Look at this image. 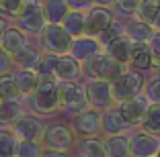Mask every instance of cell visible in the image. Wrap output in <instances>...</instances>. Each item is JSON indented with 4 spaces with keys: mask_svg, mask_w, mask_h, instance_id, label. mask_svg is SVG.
Masks as SVG:
<instances>
[{
    "mask_svg": "<svg viewBox=\"0 0 160 157\" xmlns=\"http://www.w3.org/2000/svg\"><path fill=\"white\" fill-rule=\"evenodd\" d=\"M76 149H78L80 157H109L107 147H105V139H78L76 141Z\"/></svg>",
    "mask_w": 160,
    "mask_h": 157,
    "instance_id": "7402d4cb",
    "label": "cell"
},
{
    "mask_svg": "<svg viewBox=\"0 0 160 157\" xmlns=\"http://www.w3.org/2000/svg\"><path fill=\"white\" fill-rule=\"evenodd\" d=\"M43 53L37 51L33 45H25L23 49H19L17 53H12V61L17 69H37L39 61H41Z\"/></svg>",
    "mask_w": 160,
    "mask_h": 157,
    "instance_id": "e0dca14e",
    "label": "cell"
},
{
    "mask_svg": "<svg viewBox=\"0 0 160 157\" xmlns=\"http://www.w3.org/2000/svg\"><path fill=\"white\" fill-rule=\"evenodd\" d=\"M99 53H105V47L101 45V41L97 37L84 35V37H76L74 41H72V47H70V53H68V55L78 59L80 63H84V61L97 57Z\"/></svg>",
    "mask_w": 160,
    "mask_h": 157,
    "instance_id": "7c38bea8",
    "label": "cell"
},
{
    "mask_svg": "<svg viewBox=\"0 0 160 157\" xmlns=\"http://www.w3.org/2000/svg\"><path fill=\"white\" fill-rule=\"evenodd\" d=\"M156 157H160V151H158V155H156Z\"/></svg>",
    "mask_w": 160,
    "mask_h": 157,
    "instance_id": "bcb514c9",
    "label": "cell"
},
{
    "mask_svg": "<svg viewBox=\"0 0 160 157\" xmlns=\"http://www.w3.org/2000/svg\"><path fill=\"white\" fill-rule=\"evenodd\" d=\"M0 100H23V94L12 74L0 76Z\"/></svg>",
    "mask_w": 160,
    "mask_h": 157,
    "instance_id": "83f0119b",
    "label": "cell"
},
{
    "mask_svg": "<svg viewBox=\"0 0 160 157\" xmlns=\"http://www.w3.org/2000/svg\"><path fill=\"white\" fill-rule=\"evenodd\" d=\"M27 108L35 114H53L62 108L60 102V88L58 90H37L35 94L25 98Z\"/></svg>",
    "mask_w": 160,
    "mask_h": 157,
    "instance_id": "ba28073f",
    "label": "cell"
},
{
    "mask_svg": "<svg viewBox=\"0 0 160 157\" xmlns=\"http://www.w3.org/2000/svg\"><path fill=\"white\" fill-rule=\"evenodd\" d=\"M115 4V0H94V6H105V8H111Z\"/></svg>",
    "mask_w": 160,
    "mask_h": 157,
    "instance_id": "7bdbcfd3",
    "label": "cell"
},
{
    "mask_svg": "<svg viewBox=\"0 0 160 157\" xmlns=\"http://www.w3.org/2000/svg\"><path fill=\"white\" fill-rule=\"evenodd\" d=\"M152 57H154V53L148 43H133L129 63L136 69H152Z\"/></svg>",
    "mask_w": 160,
    "mask_h": 157,
    "instance_id": "4316f807",
    "label": "cell"
},
{
    "mask_svg": "<svg viewBox=\"0 0 160 157\" xmlns=\"http://www.w3.org/2000/svg\"><path fill=\"white\" fill-rule=\"evenodd\" d=\"M105 147L109 157H132V141L125 135L105 137Z\"/></svg>",
    "mask_w": 160,
    "mask_h": 157,
    "instance_id": "cb8c5ba5",
    "label": "cell"
},
{
    "mask_svg": "<svg viewBox=\"0 0 160 157\" xmlns=\"http://www.w3.org/2000/svg\"><path fill=\"white\" fill-rule=\"evenodd\" d=\"M43 145L47 149H58V151H70V147L76 145V133L74 129L66 125H47L45 135H43Z\"/></svg>",
    "mask_w": 160,
    "mask_h": 157,
    "instance_id": "9c48e42d",
    "label": "cell"
},
{
    "mask_svg": "<svg viewBox=\"0 0 160 157\" xmlns=\"http://www.w3.org/2000/svg\"><path fill=\"white\" fill-rule=\"evenodd\" d=\"M111 88H113L115 104L119 106V104L132 100V98L142 96V92H144V76L140 72H125L111 84Z\"/></svg>",
    "mask_w": 160,
    "mask_h": 157,
    "instance_id": "277c9868",
    "label": "cell"
},
{
    "mask_svg": "<svg viewBox=\"0 0 160 157\" xmlns=\"http://www.w3.org/2000/svg\"><path fill=\"white\" fill-rule=\"evenodd\" d=\"M142 131L160 137V104H152L150 106L146 118H144V122H142Z\"/></svg>",
    "mask_w": 160,
    "mask_h": 157,
    "instance_id": "4dcf8cb0",
    "label": "cell"
},
{
    "mask_svg": "<svg viewBox=\"0 0 160 157\" xmlns=\"http://www.w3.org/2000/svg\"><path fill=\"white\" fill-rule=\"evenodd\" d=\"M115 23V14L111 8L105 6H92L86 10V35L88 37H99Z\"/></svg>",
    "mask_w": 160,
    "mask_h": 157,
    "instance_id": "30bf717a",
    "label": "cell"
},
{
    "mask_svg": "<svg viewBox=\"0 0 160 157\" xmlns=\"http://www.w3.org/2000/svg\"><path fill=\"white\" fill-rule=\"evenodd\" d=\"M21 4H23V0H0V12L17 16L21 10Z\"/></svg>",
    "mask_w": 160,
    "mask_h": 157,
    "instance_id": "74e56055",
    "label": "cell"
},
{
    "mask_svg": "<svg viewBox=\"0 0 160 157\" xmlns=\"http://www.w3.org/2000/svg\"><path fill=\"white\" fill-rule=\"evenodd\" d=\"M23 100H2L0 102V129H12L14 122L25 114Z\"/></svg>",
    "mask_w": 160,
    "mask_h": 157,
    "instance_id": "9a60e30c",
    "label": "cell"
},
{
    "mask_svg": "<svg viewBox=\"0 0 160 157\" xmlns=\"http://www.w3.org/2000/svg\"><path fill=\"white\" fill-rule=\"evenodd\" d=\"M142 0H115V12H119L121 16H136L138 6H140Z\"/></svg>",
    "mask_w": 160,
    "mask_h": 157,
    "instance_id": "836d02e7",
    "label": "cell"
},
{
    "mask_svg": "<svg viewBox=\"0 0 160 157\" xmlns=\"http://www.w3.org/2000/svg\"><path fill=\"white\" fill-rule=\"evenodd\" d=\"M8 19L6 16H0V43H2V37H4V33L8 31Z\"/></svg>",
    "mask_w": 160,
    "mask_h": 157,
    "instance_id": "b9f144b4",
    "label": "cell"
},
{
    "mask_svg": "<svg viewBox=\"0 0 160 157\" xmlns=\"http://www.w3.org/2000/svg\"><path fill=\"white\" fill-rule=\"evenodd\" d=\"M129 141H132V157H156L160 151V137L146 131L136 133L133 137H129Z\"/></svg>",
    "mask_w": 160,
    "mask_h": 157,
    "instance_id": "4fadbf2b",
    "label": "cell"
},
{
    "mask_svg": "<svg viewBox=\"0 0 160 157\" xmlns=\"http://www.w3.org/2000/svg\"><path fill=\"white\" fill-rule=\"evenodd\" d=\"M68 12H70V6L66 0H43V14H45L47 23L62 25Z\"/></svg>",
    "mask_w": 160,
    "mask_h": 157,
    "instance_id": "44dd1931",
    "label": "cell"
},
{
    "mask_svg": "<svg viewBox=\"0 0 160 157\" xmlns=\"http://www.w3.org/2000/svg\"><path fill=\"white\" fill-rule=\"evenodd\" d=\"M154 72H156V78H160V65H158V67L154 69Z\"/></svg>",
    "mask_w": 160,
    "mask_h": 157,
    "instance_id": "f6af8a7d",
    "label": "cell"
},
{
    "mask_svg": "<svg viewBox=\"0 0 160 157\" xmlns=\"http://www.w3.org/2000/svg\"><path fill=\"white\" fill-rule=\"evenodd\" d=\"M152 27H154L156 31H160V10H158V14H156V19H154V23H152Z\"/></svg>",
    "mask_w": 160,
    "mask_h": 157,
    "instance_id": "ee69618b",
    "label": "cell"
},
{
    "mask_svg": "<svg viewBox=\"0 0 160 157\" xmlns=\"http://www.w3.org/2000/svg\"><path fill=\"white\" fill-rule=\"evenodd\" d=\"M12 76H14V80H17V84H19L23 98H27V96H31V94L37 92L39 76H37L35 69H14Z\"/></svg>",
    "mask_w": 160,
    "mask_h": 157,
    "instance_id": "603a6c76",
    "label": "cell"
},
{
    "mask_svg": "<svg viewBox=\"0 0 160 157\" xmlns=\"http://www.w3.org/2000/svg\"><path fill=\"white\" fill-rule=\"evenodd\" d=\"M0 102H2V100H0Z\"/></svg>",
    "mask_w": 160,
    "mask_h": 157,
    "instance_id": "7dc6e473",
    "label": "cell"
},
{
    "mask_svg": "<svg viewBox=\"0 0 160 157\" xmlns=\"http://www.w3.org/2000/svg\"><path fill=\"white\" fill-rule=\"evenodd\" d=\"M19 139L10 129H0V157H17Z\"/></svg>",
    "mask_w": 160,
    "mask_h": 157,
    "instance_id": "f546056e",
    "label": "cell"
},
{
    "mask_svg": "<svg viewBox=\"0 0 160 157\" xmlns=\"http://www.w3.org/2000/svg\"><path fill=\"white\" fill-rule=\"evenodd\" d=\"M62 27L70 33V37H84L86 35V12L84 10H70L66 14V19L62 23Z\"/></svg>",
    "mask_w": 160,
    "mask_h": 157,
    "instance_id": "ffe728a7",
    "label": "cell"
},
{
    "mask_svg": "<svg viewBox=\"0 0 160 157\" xmlns=\"http://www.w3.org/2000/svg\"><path fill=\"white\" fill-rule=\"evenodd\" d=\"M158 10H160V0H142L140 6H138V12H136V21L152 25Z\"/></svg>",
    "mask_w": 160,
    "mask_h": 157,
    "instance_id": "f1b7e54d",
    "label": "cell"
},
{
    "mask_svg": "<svg viewBox=\"0 0 160 157\" xmlns=\"http://www.w3.org/2000/svg\"><path fill=\"white\" fill-rule=\"evenodd\" d=\"M127 72L125 63L113 59L107 53H99L97 57L84 61L82 63V74L88 80H103V82H111L113 84L119 76H123Z\"/></svg>",
    "mask_w": 160,
    "mask_h": 157,
    "instance_id": "6da1fadb",
    "label": "cell"
},
{
    "mask_svg": "<svg viewBox=\"0 0 160 157\" xmlns=\"http://www.w3.org/2000/svg\"><path fill=\"white\" fill-rule=\"evenodd\" d=\"M132 49H133V41L127 35H123V37L115 39L111 45L105 47V53L107 55H111L113 59L121 61V63H129V59H132Z\"/></svg>",
    "mask_w": 160,
    "mask_h": 157,
    "instance_id": "d6986e66",
    "label": "cell"
},
{
    "mask_svg": "<svg viewBox=\"0 0 160 157\" xmlns=\"http://www.w3.org/2000/svg\"><path fill=\"white\" fill-rule=\"evenodd\" d=\"M45 145L41 141H19L17 145V157H41Z\"/></svg>",
    "mask_w": 160,
    "mask_h": 157,
    "instance_id": "1f68e13d",
    "label": "cell"
},
{
    "mask_svg": "<svg viewBox=\"0 0 160 157\" xmlns=\"http://www.w3.org/2000/svg\"><path fill=\"white\" fill-rule=\"evenodd\" d=\"M125 35V25L123 23H119V21H115L111 27L107 29V31L103 33V35H99V41H101V45L103 47H107V45H111V43L115 41V39H119V37H123Z\"/></svg>",
    "mask_w": 160,
    "mask_h": 157,
    "instance_id": "d6a6232c",
    "label": "cell"
},
{
    "mask_svg": "<svg viewBox=\"0 0 160 157\" xmlns=\"http://www.w3.org/2000/svg\"><path fill=\"white\" fill-rule=\"evenodd\" d=\"M14 21H17V27L19 29H23L25 33H33V35H39L47 25L43 8L33 10V12H29V14H23V16H17Z\"/></svg>",
    "mask_w": 160,
    "mask_h": 157,
    "instance_id": "ac0fdd59",
    "label": "cell"
},
{
    "mask_svg": "<svg viewBox=\"0 0 160 157\" xmlns=\"http://www.w3.org/2000/svg\"><path fill=\"white\" fill-rule=\"evenodd\" d=\"M70 10H90L94 6V0H66Z\"/></svg>",
    "mask_w": 160,
    "mask_h": 157,
    "instance_id": "f35d334b",
    "label": "cell"
},
{
    "mask_svg": "<svg viewBox=\"0 0 160 157\" xmlns=\"http://www.w3.org/2000/svg\"><path fill=\"white\" fill-rule=\"evenodd\" d=\"M58 57L60 55H53V53H43L41 61L37 65V72L39 76H45V74H56V63H58Z\"/></svg>",
    "mask_w": 160,
    "mask_h": 157,
    "instance_id": "e575fe53",
    "label": "cell"
},
{
    "mask_svg": "<svg viewBox=\"0 0 160 157\" xmlns=\"http://www.w3.org/2000/svg\"><path fill=\"white\" fill-rule=\"evenodd\" d=\"M72 129L78 135V139H94L103 135V112L88 108V110L76 114Z\"/></svg>",
    "mask_w": 160,
    "mask_h": 157,
    "instance_id": "8992f818",
    "label": "cell"
},
{
    "mask_svg": "<svg viewBox=\"0 0 160 157\" xmlns=\"http://www.w3.org/2000/svg\"><path fill=\"white\" fill-rule=\"evenodd\" d=\"M47 125L43 122V118L35 112H25L10 131L14 133V137L19 141H43Z\"/></svg>",
    "mask_w": 160,
    "mask_h": 157,
    "instance_id": "5b68a950",
    "label": "cell"
},
{
    "mask_svg": "<svg viewBox=\"0 0 160 157\" xmlns=\"http://www.w3.org/2000/svg\"><path fill=\"white\" fill-rule=\"evenodd\" d=\"M129 129L125 118L119 112V106H113L103 112V135L105 137H115V135H123V131Z\"/></svg>",
    "mask_w": 160,
    "mask_h": 157,
    "instance_id": "2e32d148",
    "label": "cell"
},
{
    "mask_svg": "<svg viewBox=\"0 0 160 157\" xmlns=\"http://www.w3.org/2000/svg\"><path fill=\"white\" fill-rule=\"evenodd\" d=\"M86 96H88V104L94 110H109L115 106L113 98V88L111 82H103V80H88L86 82Z\"/></svg>",
    "mask_w": 160,
    "mask_h": 157,
    "instance_id": "52a82bcc",
    "label": "cell"
},
{
    "mask_svg": "<svg viewBox=\"0 0 160 157\" xmlns=\"http://www.w3.org/2000/svg\"><path fill=\"white\" fill-rule=\"evenodd\" d=\"M56 76L60 82H78L82 78V63L72 55H60L56 63Z\"/></svg>",
    "mask_w": 160,
    "mask_h": 157,
    "instance_id": "5bb4252c",
    "label": "cell"
},
{
    "mask_svg": "<svg viewBox=\"0 0 160 157\" xmlns=\"http://www.w3.org/2000/svg\"><path fill=\"white\" fill-rule=\"evenodd\" d=\"M148 45H150L152 53L160 57V31H156V33H154V37L150 39V43H148Z\"/></svg>",
    "mask_w": 160,
    "mask_h": 157,
    "instance_id": "ab89813d",
    "label": "cell"
},
{
    "mask_svg": "<svg viewBox=\"0 0 160 157\" xmlns=\"http://www.w3.org/2000/svg\"><path fill=\"white\" fill-rule=\"evenodd\" d=\"M41 157H70V153H68V151H58V149H47L45 147V151H43Z\"/></svg>",
    "mask_w": 160,
    "mask_h": 157,
    "instance_id": "60d3db41",
    "label": "cell"
},
{
    "mask_svg": "<svg viewBox=\"0 0 160 157\" xmlns=\"http://www.w3.org/2000/svg\"><path fill=\"white\" fill-rule=\"evenodd\" d=\"M12 67H14L12 53H8L6 49H2V47H0V76L12 74Z\"/></svg>",
    "mask_w": 160,
    "mask_h": 157,
    "instance_id": "8d00e7d4",
    "label": "cell"
},
{
    "mask_svg": "<svg viewBox=\"0 0 160 157\" xmlns=\"http://www.w3.org/2000/svg\"><path fill=\"white\" fill-rule=\"evenodd\" d=\"M74 39L62 25L47 23L45 29L39 33V43H41L43 53H53V55H68Z\"/></svg>",
    "mask_w": 160,
    "mask_h": 157,
    "instance_id": "7a4b0ae2",
    "label": "cell"
},
{
    "mask_svg": "<svg viewBox=\"0 0 160 157\" xmlns=\"http://www.w3.org/2000/svg\"><path fill=\"white\" fill-rule=\"evenodd\" d=\"M27 43H29V41H27V33L14 25V27H8V31L4 33L0 47H2V49H6L8 53H17V51L23 49Z\"/></svg>",
    "mask_w": 160,
    "mask_h": 157,
    "instance_id": "d4e9b609",
    "label": "cell"
},
{
    "mask_svg": "<svg viewBox=\"0 0 160 157\" xmlns=\"http://www.w3.org/2000/svg\"><path fill=\"white\" fill-rule=\"evenodd\" d=\"M60 102L62 108L72 114H80L90 108L88 96H86V86L78 82H62L60 84Z\"/></svg>",
    "mask_w": 160,
    "mask_h": 157,
    "instance_id": "3957f363",
    "label": "cell"
},
{
    "mask_svg": "<svg viewBox=\"0 0 160 157\" xmlns=\"http://www.w3.org/2000/svg\"><path fill=\"white\" fill-rule=\"evenodd\" d=\"M154 33H156V29L152 25L142 23V21H132L129 25H125V35L133 43H150Z\"/></svg>",
    "mask_w": 160,
    "mask_h": 157,
    "instance_id": "484cf974",
    "label": "cell"
},
{
    "mask_svg": "<svg viewBox=\"0 0 160 157\" xmlns=\"http://www.w3.org/2000/svg\"><path fill=\"white\" fill-rule=\"evenodd\" d=\"M150 106H152V102L146 98V94H142L138 98H132V100L119 104V112H121V116L125 118V122L129 127H142Z\"/></svg>",
    "mask_w": 160,
    "mask_h": 157,
    "instance_id": "8fae6325",
    "label": "cell"
},
{
    "mask_svg": "<svg viewBox=\"0 0 160 157\" xmlns=\"http://www.w3.org/2000/svg\"><path fill=\"white\" fill-rule=\"evenodd\" d=\"M146 98L152 104H160V78H154L146 84Z\"/></svg>",
    "mask_w": 160,
    "mask_h": 157,
    "instance_id": "d590c367",
    "label": "cell"
}]
</instances>
